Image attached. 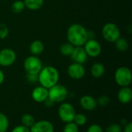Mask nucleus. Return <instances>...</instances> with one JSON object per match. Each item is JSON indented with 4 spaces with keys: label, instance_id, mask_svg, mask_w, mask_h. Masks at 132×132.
Listing matches in <instances>:
<instances>
[{
    "label": "nucleus",
    "instance_id": "393cba45",
    "mask_svg": "<svg viewBox=\"0 0 132 132\" xmlns=\"http://www.w3.org/2000/svg\"><path fill=\"white\" fill-rule=\"evenodd\" d=\"M63 132H79V126H77L73 121L66 123Z\"/></svg>",
    "mask_w": 132,
    "mask_h": 132
},
{
    "label": "nucleus",
    "instance_id": "f8f14e48",
    "mask_svg": "<svg viewBox=\"0 0 132 132\" xmlns=\"http://www.w3.org/2000/svg\"><path fill=\"white\" fill-rule=\"evenodd\" d=\"M70 57L74 62L79 63L81 65L85 64L87 60V58H88L83 46L74 47V49H73V53L70 55Z\"/></svg>",
    "mask_w": 132,
    "mask_h": 132
},
{
    "label": "nucleus",
    "instance_id": "f3484780",
    "mask_svg": "<svg viewBox=\"0 0 132 132\" xmlns=\"http://www.w3.org/2000/svg\"><path fill=\"white\" fill-rule=\"evenodd\" d=\"M105 72V68L104 65L101 62H96L94 63L90 68V73L93 77L94 78H101L104 75Z\"/></svg>",
    "mask_w": 132,
    "mask_h": 132
},
{
    "label": "nucleus",
    "instance_id": "7c9ffc66",
    "mask_svg": "<svg viewBox=\"0 0 132 132\" xmlns=\"http://www.w3.org/2000/svg\"><path fill=\"white\" fill-rule=\"evenodd\" d=\"M27 79L30 82H36L38 81V75L27 74Z\"/></svg>",
    "mask_w": 132,
    "mask_h": 132
},
{
    "label": "nucleus",
    "instance_id": "c85d7f7f",
    "mask_svg": "<svg viewBox=\"0 0 132 132\" xmlns=\"http://www.w3.org/2000/svg\"><path fill=\"white\" fill-rule=\"evenodd\" d=\"M86 132H104L103 128L101 125L97 124H91L87 130Z\"/></svg>",
    "mask_w": 132,
    "mask_h": 132
},
{
    "label": "nucleus",
    "instance_id": "ddd939ff",
    "mask_svg": "<svg viewBox=\"0 0 132 132\" xmlns=\"http://www.w3.org/2000/svg\"><path fill=\"white\" fill-rule=\"evenodd\" d=\"M80 107L86 111H93L97 106V100L90 95H84L80 99Z\"/></svg>",
    "mask_w": 132,
    "mask_h": 132
},
{
    "label": "nucleus",
    "instance_id": "6ab92c4d",
    "mask_svg": "<svg viewBox=\"0 0 132 132\" xmlns=\"http://www.w3.org/2000/svg\"><path fill=\"white\" fill-rule=\"evenodd\" d=\"M114 44H115V47L117 50L121 52H125L128 50V47H129L128 41L124 37H120L118 39H117L114 41Z\"/></svg>",
    "mask_w": 132,
    "mask_h": 132
},
{
    "label": "nucleus",
    "instance_id": "f03ea898",
    "mask_svg": "<svg viewBox=\"0 0 132 132\" xmlns=\"http://www.w3.org/2000/svg\"><path fill=\"white\" fill-rule=\"evenodd\" d=\"M60 80V73L58 70L53 66L43 67L38 74V82L40 86L50 89L54 85L57 84Z\"/></svg>",
    "mask_w": 132,
    "mask_h": 132
},
{
    "label": "nucleus",
    "instance_id": "423d86ee",
    "mask_svg": "<svg viewBox=\"0 0 132 132\" xmlns=\"http://www.w3.org/2000/svg\"><path fill=\"white\" fill-rule=\"evenodd\" d=\"M23 67L26 74L38 75L43 68V63L37 56L30 55L25 59Z\"/></svg>",
    "mask_w": 132,
    "mask_h": 132
},
{
    "label": "nucleus",
    "instance_id": "aec40b11",
    "mask_svg": "<svg viewBox=\"0 0 132 132\" xmlns=\"http://www.w3.org/2000/svg\"><path fill=\"white\" fill-rule=\"evenodd\" d=\"M73 49H74V46L71 44L70 42H67V43H63L61 44L60 47V52L63 56L70 57L72 54Z\"/></svg>",
    "mask_w": 132,
    "mask_h": 132
},
{
    "label": "nucleus",
    "instance_id": "cd10ccee",
    "mask_svg": "<svg viewBox=\"0 0 132 132\" xmlns=\"http://www.w3.org/2000/svg\"><path fill=\"white\" fill-rule=\"evenodd\" d=\"M97 105H100V106H102V107H105V106L109 104L110 98L108 96H105V95L101 96H100L97 100Z\"/></svg>",
    "mask_w": 132,
    "mask_h": 132
},
{
    "label": "nucleus",
    "instance_id": "72a5a7b5",
    "mask_svg": "<svg viewBox=\"0 0 132 132\" xmlns=\"http://www.w3.org/2000/svg\"><path fill=\"white\" fill-rule=\"evenodd\" d=\"M4 80H5V74L2 72V70L0 69V86L3 83Z\"/></svg>",
    "mask_w": 132,
    "mask_h": 132
},
{
    "label": "nucleus",
    "instance_id": "dca6fc26",
    "mask_svg": "<svg viewBox=\"0 0 132 132\" xmlns=\"http://www.w3.org/2000/svg\"><path fill=\"white\" fill-rule=\"evenodd\" d=\"M44 49H45L44 44L39 40H33L29 45V51L32 55L39 56L44 51Z\"/></svg>",
    "mask_w": 132,
    "mask_h": 132
},
{
    "label": "nucleus",
    "instance_id": "7ed1b4c3",
    "mask_svg": "<svg viewBox=\"0 0 132 132\" xmlns=\"http://www.w3.org/2000/svg\"><path fill=\"white\" fill-rule=\"evenodd\" d=\"M67 89L61 84L57 83L48 89V98L51 100L54 103H63L67 99Z\"/></svg>",
    "mask_w": 132,
    "mask_h": 132
},
{
    "label": "nucleus",
    "instance_id": "412c9836",
    "mask_svg": "<svg viewBox=\"0 0 132 132\" xmlns=\"http://www.w3.org/2000/svg\"><path fill=\"white\" fill-rule=\"evenodd\" d=\"M36 122L34 117L30 114H25L21 117V123L22 125L30 128Z\"/></svg>",
    "mask_w": 132,
    "mask_h": 132
},
{
    "label": "nucleus",
    "instance_id": "a878e982",
    "mask_svg": "<svg viewBox=\"0 0 132 132\" xmlns=\"http://www.w3.org/2000/svg\"><path fill=\"white\" fill-rule=\"evenodd\" d=\"M9 33V27L5 23H0V40L5 39Z\"/></svg>",
    "mask_w": 132,
    "mask_h": 132
},
{
    "label": "nucleus",
    "instance_id": "bb28decb",
    "mask_svg": "<svg viewBox=\"0 0 132 132\" xmlns=\"http://www.w3.org/2000/svg\"><path fill=\"white\" fill-rule=\"evenodd\" d=\"M122 126L119 124H111L106 128V132H122Z\"/></svg>",
    "mask_w": 132,
    "mask_h": 132
},
{
    "label": "nucleus",
    "instance_id": "4468645a",
    "mask_svg": "<svg viewBox=\"0 0 132 132\" xmlns=\"http://www.w3.org/2000/svg\"><path fill=\"white\" fill-rule=\"evenodd\" d=\"M32 100L36 103H43L48 98V89L39 86L34 88L31 93Z\"/></svg>",
    "mask_w": 132,
    "mask_h": 132
},
{
    "label": "nucleus",
    "instance_id": "9d476101",
    "mask_svg": "<svg viewBox=\"0 0 132 132\" xmlns=\"http://www.w3.org/2000/svg\"><path fill=\"white\" fill-rule=\"evenodd\" d=\"M85 73H86V70H85L84 65H81L79 63L73 62L70 64L67 68L68 75L71 79H75V80H79L84 78V76L85 75Z\"/></svg>",
    "mask_w": 132,
    "mask_h": 132
},
{
    "label": "nucleus",
    "instance_id": "473e14b6",
    "mask_svg": "<svg viewBox=\"0 0 132 132\" xmlns=\"http://www.w3.org/2000/svg\"><path fill=\"white\" fill-rule=\"evenodd\" d=\"M43 103H45V106H46V107H52V106H53V105L55 104V103H54L51 100H50L49 98H47Z\"/></svg>",
    "mask_w": 132,
    "mask_h": 132
},
{
    "label": "nucleus",
    "instance_id": "1a4fd4ad",
    "mask_svg": "<svg viewBox=\"0 0 132 132\" xmlns=\"http://www.w3.org/2000/svg\"><path fill=\"white\" fill-rule=\"evenodd\" d=\"M16 60V54L12 48L5 47L0 50V65L9 67L12 65Z\"/></svg>",
    "mask_w": 132,
    "mask_h": 132
},
{
    "label": "nucleus",
    "instance_id": "9b49d317",
    "mask_svg": "<svg viewBox=\"0 0 132 132\" xmlns=\"http://www.w3.org/2000/svg\"><path fill=\"white\" fill-rule=\"evenodd\" d=\"M30 132H54V126L50 121L41 120L36 121L29 128Z\"/></svg>",
    "mask_w": 132,
    "mask_h": 132
},
{
    "label": "nucleus",
    "instance_id": "2eb2a0df",
    "mask_svg": "<svg viewBox=\"0 0 132 132\" xmlns=\"http://www.w3.org/2000/svg\"><path fill=\"white\" fill-rule=\"evenodd\" d=\"M118 100L123 104L129 103L132 100V90L129 86L121 87L118 93Z\"/></svg>",
    "mask_w": 132,
    "mask_h": 132
},
{
    "label": "nucleus",
    "instance_id": "b1692460",
    "mask_svg": "<svg viewBox=\"0 0 132 132\" xmlns=\"http://www.w3.org/2000/svg\"><path fill=\"white\" fill-rule=\"evenodd\" d=\"M77 126H84L87 124V117L85 114L79 113V114H76L74 119L73 121Z\"/></svg>",
    "mask_w": 132,
    "mask_h": 132
},
{
    "label": "nucleus",
    "instance_id": "a211bd4d",
    "mask_svg": "<svg viewBox=\"0 0 132 132\" xmlns=\"http://www.w3.org/2000/svg\"><path fill=\"white\" fill-rule=\"evenodd\" d=\"M23 2L26 8L32 11L41 9L44 4V0H23Z\"/></svg>",
    "mask_w": 132,
    "mask_h": 132
},
{
    "label": "nucleus",
    "instance_id": "c756f323",
    "mask_svg": "<svg viewBox=\"0 0 132 132\" xmlns=\"http://www.w3.org/2000/svg\"><path fill=\"white\" fill-rule=\"evenodd\" d=\"M11 132H30L29 131V128L22 125V124H20V125H17L15 126Z\"/></svg>",
    "mask_w": 132,
    "mask_h": 132
},
{
    "label": "nucleus",
    "instance_id": "4be33fe9",
    "mask_svg": "<svg viewBox=\"0 0 132 132\" xmlns=\"http://www.w3.org/2000/svg\"><path fill=\"white\" fill-rule=\"evenodd\" d=\"M12 11L15 13V14H19L21 13L26 8L24 2L22 0H16L12 4Z\"/></svg>",
    "mask_w": 132,
    "mask_h": 132
},
{
    "label": "nucleus",
    "instance_id": "20e7f679",
    "mask_svg": "<svg viewBox=\"0 0 132 132\" xmlns=\"http://www.w3.org/2000/svg\"><path fill=\"white\" fill-rule=\"evenodd\" d=\"M114 80L121 86H129L132 82V73L131 69L126 66H121L117 68L114 73Z\"/></svg>",
    "mask_w": 132,
    "mask_h": 132
},
{
    "label": "nucleus",
    "instance_id": "0eeeda50",
    "mask_svg": "<svg viewBox=\"0 0 132 132\" xmlns=\"http://www.w3.org/2000/svg\"><path fill=\"white\" fill-rule=\"evenodd\" d=\"M58 116L60 119L66 123L72 122L76 115V110L73 106L69 103H62L58 108Z\"/></svg>",
    "mask_w": 132,
    "mask_h": 132
},
{
    "label": "nucleus",
    "instance_id": "39448f33",
    "mask_svg": "<svg viewBox=\"0 0 132 132\" xmlns=\"http://www.w3.org/2000/svg\"><path fill=\"white\" fill-rule=\"evenodd\" d=\"M102 36L105 40L110 43L114 41L121 37V31L119 27L114 23H108L102 27Z\"/></svg>",
    "mask_w": 132,
    "mask_h": 132
},
{
    "label": "nucleus",
    "instance_id": "f257e3e1",
    "mask_svg": "<svg viewBox=\"0 0 132 132\" xmlns=\"http://www.w3.org/2000/svg\"><path fill=\"white\" fill-rule=\"evenodd\" d=\"M67 38L68 42L74 47L84 46L86 41L90 38L89 32L83 25L73 23L69 26L67 31Z\"/></svg>",
    "mask_w": 132,
    "mask_h": 132
},
{
    "label": "nucleus",
    "instance_id": "5701e85b",
    "mask_svg": "<svg viewBox=\"0 0 132 132\" xmlns=\"http://www.w3.org/2000/svg\"><path fill=\"white\" fill-rule=\"evenodd\" d=\"M9 127V121L8 117L0 112V132H6Z\"/></svg>",
    "mask_w": 132,
    "mask_h": 132
},
{
    "label": "nucleus",
    "instance_id": "6e6552de",
    "mask_svg": "<svg viewBox=\"0 0 132 132\" xmlns=\"http://www.w3.org/2000/svg\"><path fill=\"white\" fill-rule=\"evenodd\" d=\"M87 56L90 58L98 57L102 51V47L101 44L95 39H88L83 46Z\"/></svg>",
    "mask_w": 132,
    "mask_h": 132
},
{
    "label": "nucleus",
    "instance_id": "2f4dec72",
    "mask_svg": "<svg viewBox=\"0 0 132 132\" xmlns=\"http://www.w3.org/2000/svg\"><path fill=\"white\" fill-rule=\"evenodd\" d=\"M122 132H132V123L128 122L122 128Z\"/></svg>",
    "mask_w": 132,
    "mask_h": 132
}]
</instances>
